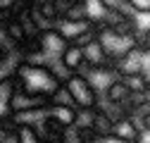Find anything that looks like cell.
Wrapping results in <instances>:
<instances>
[{
    "label": "cell",
    "mask_w": 150,
    "mask_h": 143,
    "mask_svg": "<svg viewBox=\"0 0 150 143\" xmlns=\"http://www.w3.org/2000/svg\"><path fill=\"white\" fill-rule=\"evenodd\" d=\"M12 81H14L17 91H24V93L38 96V98H45V100H50V96L62 84V79L52 69H48L43 64H36V62H26V60L19 62Z\"/></svg>",
    "instance_id": "cell-1"
},
{
    "label": "cell",
    "mask_w": 150,
    "mask_h": 143,
    "mask_svg": "<svg viewBox=\"0 0 150 143\" xmlns=\"http://www.w3.org/2000/svg\"><path fill=\"white\" fill-rule=\"evenodd\" d=\"M62 84H64V88L69 91L76 112H91V110H96V107H98L100 93L96 91V86H93L86 76H81V74H67Z\"/></svg>",
    "instance_id": "cell-2"
},
{
    "label": "cell",
    "mask_w": 150,
    "mask_h": 143,
    "mask_svg": "<svg viewBox=\"0 0 150 143\" xmlns=\"http://www.w3.org/2000/svg\"><path fill=\"white\" fill-rule=\"evenodd\" d=\"M26 129L31 131L36 143H69V129H62L60 124H55L52 119H48L45 112H43L41 119H36Z\"/></svg>",
    "instance_id": "cell-3"
},
{
    "label": "cell",
    "mask_w": 150,
    "mask_h": 143,
    "mask_svg": "<svg viewBox=\"0 0 150 143\" xmlns=\"http://www.w3.org/2000/svg\"><path fill=\"white\" fill-rule=\"evenodd\" d=\"M48 107V100L45 98H38V96H31V93H24V91H17L10 96V103H7V110H10V117L14 115H24V112H41Z\"/></svg>",
    "instance_id": "cell-4"
},
{
    "label": "cell",
    "mask_w": 150,
    "mask_h": 143,
    "mask_svg": "<svg viewBox=\"0 0 150 143\" xmlns=\"http://www.w3.org/2000/svg\"><path fill=\"white\" fill-rule=\"evenodd\" d=\"M36 43H38V52L45 57H52V60H60L62 50L67 48V41L55 31V29H45L36 36Z\"/></svg>",
    "instance_id": "cell-5"
},
{
    "label": "cell",
    "mask_w": 150,
    "mask_h": 143,
    "mask_svg": "<svg viewBox=\"0 0 150 143\" xmlns=\"http://www.w3.org/2000/svg\"><path fill=\"white\" fill-rule=\"evenodd\" d=\"M55 31H57L62 38L71 45V43H76L81 36L96 31V26H93L91 22H67V19H57V22H55Z\"/></svg>",
    "instance_id": "cell-6"
},
{
    "label": "cell",
    "mask_w": 150,
    "mask_h": 143,
    "mask_svg": "<svg viewBox=\"0 0 150 143\" xmlns=\"http://www.w3.org/2000/svg\"><path fill=\"white\" fill-rule=\"evenodd\" d=\"M60 67L64 69V74H81L83 72V48L79 45H69L62 50V55H60Z\"/></svg>",
    "instance_id": "cell-7"
},
{
    "label": "cell",
    "mask_w": 150,
    "mask_h": 143,
    "mask_svg": "<svg viewBox=\"0 0 150 143\" xmlns=\"http://www.w3.org/2000/svg\"><path fill=\"white\" fill-rule=\"evenodd\" d=\"M88 129L93 131L96 141H103V138H112V129H115V122H112L100 107L91 110V122H88Z\"/></svg>",
    "instance_id": "cell-8"
},
{
    "label": "cell",
    "mask_w": 150,
    "mask_h": 143,
    "mask_svg": "<svg viewBox=\"0 0 150 143\" xmlns=\"http://www.w3.org/2000/svg\"><path fill=\"white\" fill-rule=\"evenodd\" d=\"M45 117L52 119L55 124H60L62 129H74V124H76V110H71V107L48 105L45 107Z\"/></svg>",
    "instance_id": "cell-9"
},
{
    "label": "cell",
    "mask_w": 150,
    "mask_h": 143,
    "mask_svg": "<svg viewBox=\"0 0 150 143\" xmlns=\"http://www.w3.org/2000/svg\"><path fill=\"white\" fill-rule=\"evenodd\" d=\"M136 136H138V129L134 127V124H131V119H129V117H124V119L115 122L112 138H117V141H122V143H134V141H136Z\"/></svg>",
    "instance_id": "cell-10"
},
{
    "label": "cell",
    "mask_w": 150,
    "mask_h": 143,
    "mask_svg": "<svg viewBox=\"0 0 150 143\" xmlns=\"http://www.w3.org/2000/svg\"><path fill=\"white\" fill-rule=\"evenodd\" d=\"M67 22H88V7H86V0H74L71 7L67 10V14L62 17Z\"/></svg>",
    "instance_id": "cell-11"
},
{
    "label": "cell",
    "mask_w": 150,
    "mask_h": 143,
    "mask_svg": "<svg viewBox=\"0 0 150 143\" xmlns=\"http://www.w3.org/2000/svg\"><path fill=\"white\" fill-rule=\"evenodd\" d=\"M33 7H36V12H38L43 19L55 29V22H57V12H55L52 0H33Z\"/></svg>",
    "instance_id": "cell-12"
},
{
    "label": "cell",
    "mask_w": 150,
    "mask_h": 143,
    "mask_svg": "<svg viewBox=\"0 0 150 143\" xmlns=\"http://www.w3.org/2000/svg\"><path fill=\"white\" fill-rule=\"evenodd\" d=\"M48 105H60V107H71V110H76V107H74L71 96H69V91L64 88V84H60V88H57V91H55V93L50 96Z\"/></svg>",
    "instance_id": "cell-13"
},
{
    "label": "cell",
    "mask_w": 150,
    "mask_h": 143,
    "mask_svg": "<svg viewBox=\"0 0 150 143\" xmlns=\"http://www.w3.org/2000/svg\"><path fill=\"white\" fill-rule=\"evenodd\" d=\"M122 81L129 86L131 93H148V76L134 74V76H122Z\"/></svg>",
    "instance_id": "cell-14"
},
{
    "label": "cell",
    "mask_w": 150,
    "mask_h": 143,
    "mask_svg": "<svg viewBox=\"0 0 150 143\" xmlns=\"http://www.w3.org/2000/svg\"><path fill=\"white\" fill-rule=\"evenodd\" d=\"M129 3V10L134 17H148L150 14V3L148 0H126Z\"/></svg>",
    "instance_id": "cell-15"
},
{
    "label": "cell",
    "mask_w": 150,
    "mask_h": 143,
    "mask_svg": "<svg viewBox=\"0 0 150 143\" xmlns=\"http://www.w3.org/2000/svg\"><path fill=\"white\" fill-rule=\"evenodd\" d=\"M0 143H22V129L19 127L7 129L3 136H0Z\"/></svg>",
    "instance_id": "cell-16"
},
{
    "label": "cell",
    "mask_w": 150,
    "mask_h": 143,
    "mask_svg": "<svg viewBox=\"0 0 150 143\" xmlns=\"http://www.w3.org/2000/svg\"><path fill=\"white\" fill-rule=\"evenodd\" d=\"M134 143H150V129L138 131V136H136V141H134Z\"/></svg>",
    "instance_id": "cell-17"
},
{
    "label": "cell",
    "mask_w": 150,
    "mask_h": 143,
    "mask_svg": "<svg viewBox=\"0 0 150 143\" xmlns=\"http://www.w3.org/2000/svg\"><path fill=\"white\" fill-rule=\"evenodd\" d=\"M96 143H122V141H117V138H103V141H96Z\"/></svg>",
    "instance_id": "cell-18"
}]
</instances>
